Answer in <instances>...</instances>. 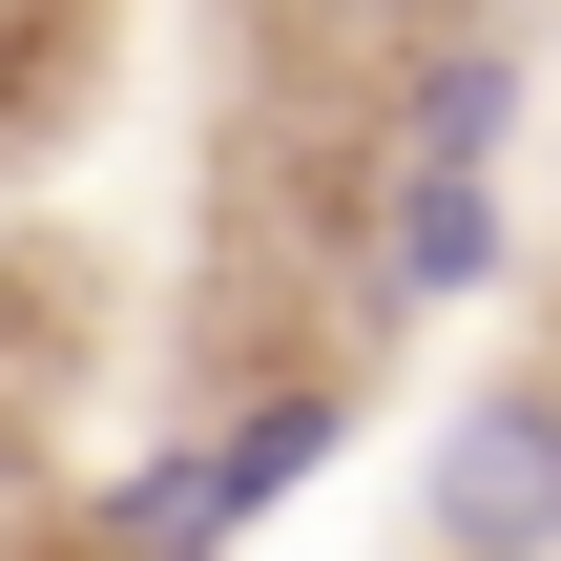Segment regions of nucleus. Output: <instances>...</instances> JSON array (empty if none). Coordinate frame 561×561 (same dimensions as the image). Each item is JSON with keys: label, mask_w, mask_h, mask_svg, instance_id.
Listing matches in <instances>:
<instances>
[{"label": "nucleus", "mask_w": 561, "mask_h": 561, "mask_svg": "<svg viewBox=\"0 0 561 561\" xmlns=\"http://www.w3.org/2000/svg\"><path fill=\"white\" fill-rule=\"evenodd\" d=\"M416 541L437 561H561V375H479L416 458Z\"/></svg>", "instance_id": "1"}, {"label": "nucleus", "mask_w": 561, "mask_h": 561, "mask_svg": "<svg viewBox=\"0 0 561 561\" xmlns=\"http://www.w3.org/2000/svg\"><path fill=\"white\" fill-rule=\"evenodd\" d=\"M500 271H520L500 167H396V187H375V312H458V291H500Z\"/></svg>", "instance_id": "2"}, {"label": "nucleus", "mask_w": 561, "mask_h": 561, "mask_svg": "<svg viewBox=\"0 0 561 561\" xmlns=\"http://www.w3.org/2000/svg\"><path fill=\"white\" fill-rule=\"evenodd\" d=\"M520 104H541V42H520V21H458V42L396 62V167H500Z\"/></svg>", "instance_id": "3"}, {"label": "nucleus", "mask_w": 561, "mask_h": 561, "mask_svg": "<svg viewBox=\"0 0 561 561\" xmlns=\"http://www.w3.org/2000/svg\"><path fill=\"white\" fill-rule=\"evenodd\" d=\"M333 437H354V396H333V375H271L250 416H208V437H187V500H208V541H250V520H271V500H291Z\"/></svg>", "instance_id": "4"}, {"label": "nucleus", "mask_w": 561, "mask_h": 561, "mask_svg": "<svg viewBox=\"0 0 561 561\" xmlns=\"http://www.w3.org/2000/svg\"><path fill=\"white\" fill-rule=\"evenodd\" d=\"M333 42H375V62H416V42H458V21H520V0H312Z\"/></svg>", "instance_id": "5"}, {"label": "nucleus", "mask_w": 561, "mask_h": 561, "mask_svg": "<svg viewBox=\"0 0 561 561\" xmlns=\"http://www.w3.org/2000/svg\"><path fill=\"white\" fill-rule=\"evenodd\" d=\"M0 561H21V541H0Z\"/></svg>", "instance_id": "6"}]
</instances>
